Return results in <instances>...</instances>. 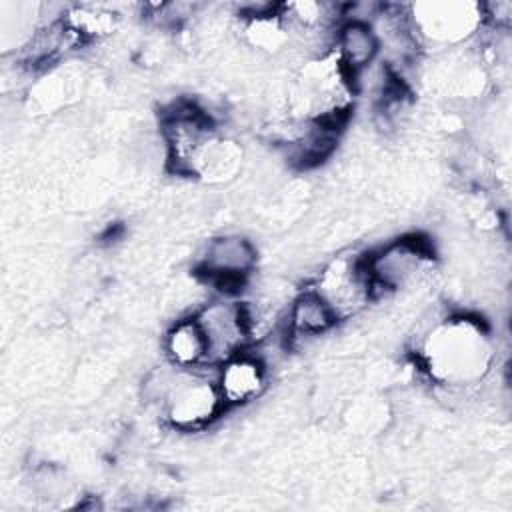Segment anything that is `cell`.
Masks as SVG:
<instances>
[{"label": "cell", "instance_id": "obj_7", "mask_svg": "<svg viewBox=\"0 0 512 512\" xmlns=\"http://www.w3.org/2000/svg\"><path fill=\"white\" fill-rule=\"evenodd\" d=\"M408 18L414 36H424L430 42L442 44L466 40L470 34L480 30L484 22L482 6L468 2L412 4Z\"/></svg>", "mask_w": 512, "mask_h": 512}, {"label": "cell", "instance_id": "obj_2", "mask_svg": "<svg viewBox=\"0 0 512 512\" xmlns=\"http://www.w3.org/2000/svg\"><path fill=\"white\" fill-rule=\"evenodd\" d=\"M202 368H160L150 374L146 394L160 402L166 422L180 432H200L212 426L228 408L216 388V372Z\"/></svg>", "mask_w": 512, "mask_h": 512}, {"label": "cell", "instance_id": "obj_11", "mask_svg": "<svg viewBox=\"0 0 512 512\" xmlns=\"http://www.w3.org/2000/svg\"><path fill=\"white\" fill-rule=\"evenodd\" d=\"M164 352L168 358V364L176 368H202L212 366L208 362V346L204 340V334L194 320V316H186L176 320L166 336H164Z\"/></svg>", "mask_w": 512, "mask_h": 512}, {"label": "cell", "instance_id": "obj_3", "mask_svg": "<svg viewBox=\"0 0 512 512\" xmlns=\"http://www.w3.org/2000/svg\"><path fill=\"white\" fill-rule=\"evenodd\" d=\"M364 260L378 298L380 294L402 290L430 272L434 248L428 238L410 234L390 240L378 250L364 254Z\"/></svg>", "mask_w": 512, "mask_h": 512}, {"label": "cell", "instance_id": "obj_1", "mask_svg": "<svg viewBox=\"0 0 512 512\" xmlns=\"http://www.w3.org/2000/svg\"><path fill=\"white\" fill-rule=\"evenodd\" d=\"M416 356L430 380L444 388L466 390L490 370L494 350L482 322L468 316H444L424 330Z\"/></svg>", "mask_w": 512, "mask_h": 512}, {"label": "cell", "instance_id": "obj_9", "mask_svg": "<svg viewBox=\"0 0 512 512\" xmlns=\"http://www.w3.org/2000/svg\"><path fill=\"white\" fill-rule=\"evenodd\" d=\"M334 48L336 60L342 70L348 74L352 88L354 78L376 64L380 56V38L372 26V22L342 18V22L334 30Z\"/></svg>", "mask_w": 512, "mask_h": 512}, {"label": "cell", "instance_id": "obj_6", "mask_svg": "<svg viewBox=\"0 0 512 512\" xmlns=\"http://www.w3.org/2000/svg\"><path fill=\"white\" fill-rule=\"evenodd\" d=\"M256 246L240 234H222L212 238L198 258V274L216 286L220 294L234 296L244 286L256 266Z\"/></svg>", "mask_w": 512, "mask_h": 512}, {"label": "cell", "instance_id": "obj_5", "mask_svg": "<svg viewBox=\"0 0 512 512\" xmlns=\"http://www.w3.org/2000/svg\"><path fill=\"white\" fill-rule=\"evenodd\" d=\"M312 288L324 298L338 322L356 316L376 298L364 254L336 256L320 270Z\"/></svg>", "mask_w": 512, "mask_h": 512}, {"label": "cell", "instance_id": "obj_4", "mask_svg": "<svg viewBox=\"0 0 512 512\" xmlns=\"http://www.w3.org/2000/svg\"><path fill=\"white\" fill-rule=\"evenodd\" d=\"M192 316L204 334L208 346V362L212 366H218L252 346L246 302L220 294L218 298L202 304Z\"/></svg>", "mask_w": 512, "mask_h": 512}, {"label": "cell", "instance_id": "obj_10", "mask_svg": "<svg viewBox=\"0 0 512 512\" xmlns=\"http://www.w3.org/2000/svg\"><path fill=\"white\" fill-rule=\"evenodd\" d=\"M336 316L324 298L314 288H304L288 306L284 316V340L286 346H296L302 340L322 336L336 326Z\"/></svg>", "mask_w": 512, "mask_h": 512}, {"label": "cell", "instance_id": "obj_8", "mask_svg": "<svg viewBox=\"0 0 512 512\" xmlns=\"http://www.w3.org/2000/svg\"><path fill=\"white\" fill-rule=\"evenodd\" d=\"M268 386V366L250 348L216 366V388L226 408L250 404Z\"/></svg>", "mask_w": 512, "mask_h": 512}]
</instances>
